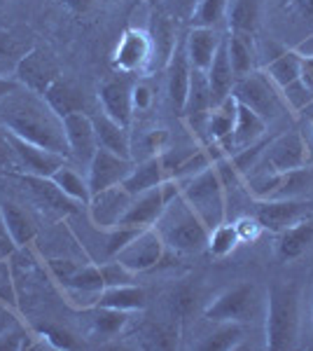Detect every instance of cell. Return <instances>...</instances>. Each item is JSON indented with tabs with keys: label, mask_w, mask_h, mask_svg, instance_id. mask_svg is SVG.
<instances>
[{
	"label": "cell",
	"mask_w": 313,
	"mask_h": 351,
	"mask_svg": "<svg viewBox=\"0 0 313 351\" xmlns=\"http://www.w3.org/2000/svg\"><path fill=\"white\" fill-rule=\"evenodd\" d=\"M33 47H36V40L24 28H0V75L14 80L21 59Z\"/></svg>",
	"instance_id": "obj_21"
},
{
	"label": "cell",
	"mask_w": 313,
	"mask_h": 351,
	"mask_svg": "<svg viewBox=\"0 0 313 351\" xmlns=\"http://www.w3.org/2000/svg\"><path fill=\"white\" fill-rule=\"evenodd\" d=\"M309 162V148L299 134L290 132L271 138L266 143L264 152L253 167V171H266V173H288L304 169ZM250 171V173H253Z\"/></svg>",
	"instance_id": "obj_6"
},
{
	"label": "cell",
	"mask_w": 313,
	"mask_h": 351,
	"mask_svg": "<svg viewBox=\"0 0 313 351\" xmlns=\"http://www.w3.org/2000/svg\"><path fill=\"white\" fill-rule=\"evenodd\" d=\"M264 132H266V120H264V117H260L258 112L250 110L248 106L238 104L234 132H231V136L220 145V148L225 150V155H234L236 150L258 143Z\"/></svg>",
	"instance_id": "obj_23"
},
{
	"label": "cell",
	"mask_w": 313,
	"mask_h": 351,
	"mask_svg": "<svg viewBox=\"0 0 313 351\" xmlns=\"http://www.w3.org/2000/svg\"><path fill=\"white\" fill-rule=\"evenodd\" d=\"M222 40H225V38L218 33V28L192 26L190 33H187V38H185L187 59H190L192 68L208 71V66L213 64V59H215V54H218Z\"/></svg>",
	"instance_id": "obj_24"
},
{
	"label": "cell",
	"mask_w": 313,
	"mask_h": 351,
	"mask_svg": "<svg viewBox=\"0 0 313 351\" xmlns=\"http://www.w3.org/2000/svg\"><path fill=\"white\" fill-rule=\"evenodd\" d=\"M59 75H61V71H59V64H56L54 54L36 45V47L21 59V64L14 73V80L24 89H28V92H36L42 96L49 89V84Z\"/></svg>",
	"instance_id": "obj_10"
},
{
	"label": "cell",
	"mask_w": 313,
	"mask_h": 351,
	"mask_svg": "<svg viewBox=\"0 0 313 351\" xmlns=\"http://www.w3.org/2000/svg\"><path fill=\"white\" fill-rule=\"evenodd\" d=\"M227 26L236 33H250L258 28L260 19V5L258 0H231L227 3Z\"/></svg>",
	"instance_id": "obj_36"
},
{
	"label": "cell",
	"mask_w": 313,
	"mask_h": 351,
	"mask_svg": "<svg viewBox=\"0 0 313 351\" xmlns=\"http://www.w3.org/2000/svg\"><path fill=\"white\" fill-rule=\"evenodd\" d=\"M38 337L42 339L45 344L54 347V349H71V347H75L73 337L68 335V332L56 330V328H45V330H40V332H38Z\"/></svg>",
	"instance_id": "obj_50"
},
{
	"label": "cell",
	"mask_w": 313,
	"mask_h": 351,
	"mask_svg": "<svg viewBox=\"0 0 313 351\" xmlns=\"http://www.w3.org/2000/svg\"><path fill=\"white\" fill-rule=\"evenodd\" d=\"M309 204L299 199H260L255 208V218L262 225V230H269L278 234L292 223L304 218Z\"/></svg>",
	"instance_id": "obj_18"
},
{
	"label": "cell",
	"mask_w": 313,
	"mask_h": 351,
	"mask_svg": "<svg viewBox=\"0 0 313 351\" xmlns=\"http://www.w3.org/2000/svg\"><path fill=\"white\" fill-rule=\"evenodd\" d=\"M150 43H152V61H150V71L152 68H166L171 54L175 49L178 36H175V16L168 10H159L155 8L150 12Z\"/></svg>",
	"instance_id": "obj_17"
},
{
	"label": "cell",
	"mask_w": 313,
	"mask_h": 351,
	"mask_svg": "<svg viewBox=\"0 0 313 351\" xmlns=\"http://www.w3.org/2000/svg\"><path fill=\"white\" fill-rule=\"evenodd\" d=\"M225 45L236 77H243L255 71V49L253 40H250V33L229 31V36L225 38Z\"/></svg>",
	"instance_id": "obj_32"
},
{
	"label": "cell",
	"mask_w": 313,
	"mask_h": 351,
	"mask_svg": "<svg viewBox=\"0 0 313 351\" xmlns=\"http://www.w3.org/2000/svg\"><path fill=\"white\" fill-rule=\"evenodd\" d=\"M292 3L304 16H313V0H292Z\"/></svg>",
	"instance_id": "obj_57"
},
{
	"label": "cell",
	"mask_w": 313,
	"mask_h": 351,
	"mask_svg": "<svg viewBox=\"0 0 313 351\" xmlns=\"http://www.w3.org/2000/svg\"><path fill=\"white\" fill-rule=\"evenodd\" d=\"M96 307H108V309H119V311H140L145 309V291L138 288L136 284H127V286H112V288H103L99 298V304Z\"/></svg>",
	"instance_id": "obj_31"
},
{
	"label": "cell",
	"mask_w": 313,
	"mask_h": 351,
	"mask_svg": "<svg viewBox=\"0 0 313 351\" xmlns=\"http://www.w3.org/2000/svg\"><path fill=\"white\" fill-rule=\"evenodd\" d=\"M258 288L246 281L215 295L203 309V316L215 324H248L258 314Z\"/></svg>",
	"instance_id": "obj_5"
},
{
	"label": "cell",
	"mask_w": 313,
	"mask_h": 351,
	"mask_svg": "<svg viewBox=\"0 0 313 351\" xmlns=\"http://www.w3.org/2000/svg\"><path fill=\"white\" fill-rule=\"evenodd\" d=\"M38 335L28 332L26 328H3L0 330V351H21V349H33L36 347Z\"/></svg>",
	"instance_id": "obj_42"
},
{
	"label": "cell",
	"mask_w": 313,
	"mask_h": 351,
	"mask_svg": "<svg viewBox=\"0 0 313 351\" xmlns=\"http://www.w3.org/2000/svg\"><path fill=\"white\" fill-rule=\"evenodd\" d=\"M64 132L68 141V150L71 157L82 164H89L94 157V152L99 150V141H96V129L92 117L84 110L71 112L64 117Z\"/></svg>",
	"instance_id": "obj_16"
},
{
	"label": "cell",
	"mask_w": 313,
	"mask_h": 351,
	"mask_svg": "<svg viewBox=\"0 0 313 351\" xmlns=\"http://www.w3.org/2000/svg\"><path fill=\"white\" fill-rule=\"evenodd\" d=\"M47 269H49V274L54 276L56 284L64 288L68 281H71V276L79 269V263H75V260H71V258H52V260H47Z\"/></svg>",
	"instance_id": "obj_46"
},
{
	"label": "cell",
	"mask_w": 313,
	"mask_h": 351,
	"mask_svg": "<svg viewBox=\"0 0 313 351\" xmlns=\"http://www.w3.org/2000/svg\"><path fill=\"white\" fill-rule=\"evenodd\" d=\"M94 129H96V141H99V148H105L115 155L129 157L134 160V145H131V134L127 127H122L112 117H108L103 110H99L92 117Z\"/></svg>",
	"instance_id": "obj_26"
},
{
	"label": "cell",
	"mask_w": 313,
	"mask_h": 351,
	"mask_svg": "<svg viewBox=\"0 0 313 351\" xmlns=\"http://www.w3.org/2000/svg\"><path fill=\"white\" fill-rule=\"evenodd\" d=\"M21 84L16 82V80H12V77H3L0 75V99H5V96H10L12 92H16Z\"/></svg>",
	"instance_id": "obj_55"
},
{
	"label": "cell",
	"mask_w": 313,
	"mask_h": 351,
	"mask_svg": "<svg viewBox=\"0 0 313 351\" xmlns=\"http://www.w3.org/2000/svg\"><path fill=\"white\" fill-rule=\"evenodd\" d=\"M101 269V276H103V286L105 288H112V286H127V284H134V271L124 267L119 260L110 258V263H103L99 265Z\"/></svg>",
	"instance_id": "obj_43"
},
{
	"label": "cell",
	"mask_w": 313,
	"mask_h": 351,
	"mask_svg": "<svg viewBox=\"0 0 313 351\" xmlns=\"http://www.w3.org/2000/svg\"><path fill=\"white\" fill-rule=\"evenodd\" d=\"M283 94H286V101L292 108L301 110L304 106H309L313 101V89L306 87L301 80H295L292 84H288V87H283Z\"/></svg>",
	"instance_id": "obj_47"
},
{
	"label": "cell",
	"mask_w": 313,
	"mask_h": 351,
	"mask_svg": "<svg viewBox=\"0 0 313 351\" xmlns=\"http://www.w3.org/2000/svg\"><path fill=\"white\" fill-rule=\"evenodd\" d=\"M42 96H45V101L49 104V108H52L56 115L61 117V120H64L66 115H71V112L84 110L82 89H79L73 80L64 77V75L56 77V80L49 84V89Z\"/></svg>",
	"instance_id": "obj_29"
},
{
	"label": "cell",
	"mask_w": 313,
	"mask_h": 351,
	"mask_svg": "<svg viewBox=\"0 0 313 351\" xmlns=\"http://www.w3.org/2000/svg\"><path fill=\"white\" fill-rule=\"evenodd\" d=\"M145 3H157V0H145Z\"/></svg>",
	"instance_id": "obj_59"
},
{
	"label": "cell",
	"mask_w": 313,
	"mask_h": 351,
	"mask_svg": "<svg viewBox=\"0 0 313 351\" xmlns=\"http://www.w3.org/2000/svg\"><path fill=\"white\" fill-rule=\"evenodd\" d=\"M295 52H297L299 56H313V36L304 45H301V47L295 49Z\"/></svg>",
	"instance_id": "obj_58"
},
{
	"label": "cell",
	"mask_w": 313,
	"mask_h": 351,
	"mask_svg": "<svg viewBox=\"0 0 313 351\" xmlns=\"http://www.w3.org/2000/svg\"><path fill=\"white\" fill-rule=\"evenodd\" d=\"M164 208H166V199H164V190L162 185L157 188L140 192V195L131 197V204L127 208V213L119 220V225H131V228H155L157 220L162 218Z\"/></svg>",
	"instance_id": "obj_20"
},
{
	"label": "cell",
	"mask_w": 313,
	"mask_h": 351,
	"mask_svg": "<svg viewBox=\"0 0 313 351\" xmlns=\"http://www.w3.org/2000/svg\"><path fill=\"white\" fill-rule=\"evenodd\" d=\"M0 122L19 138L71 157L64 120L49 108L45 96L19 87L16 92L0 99Z\"/></svg>",
	"instance_id": "obj_1"
},
{
	"label": "cell",
	"mask_w": 313,
	"mask_h": 351,
	"mask_svg": "<svg viewBox=\"0 0 313 351\" xmlns=\"http://www.w3.org/2000/svg\"><path fill=\"white\" fill-rule=\"evenodd\" d=\"M299 71H301V56L290 49V52H281L278 56H271L269 64H266V77L274 82V87L283 89L288 84H292L295 80H299Z\"/></svg>",
	"instance_id": "obj_34"
},
{
	"label": "cell",
	"mask_w": 313,
	"mask_h": 351,
	"mask_svg": "<svg viewBox=\"0 0 313 351\" xmlns=\"http://www.w3.org/2000/svg\"><path fill=\"white\" fill-rule=\"evenodd\" d=\"M138 344L143 349H175L178 347V328L166 324H150L138 332Z\"/></svg>",
	"instance_id": "obj_38"
},
{
	"label": "cell",
	"mask_w": 313,
	"mask_h": 351,
	"mask_svg": "<svg viewBox=\"0 0 313 351\" xmlns=\"http://www.w3.org/2000/svg\"><path fill=\"white\" fill-rule=\"evenodd\" d=\"M131 204V195L122 185H115V188H108L103 192H96L89 199L87 208H89V218L99 230H112L115 225H119V220L127 213Z\"/></svg>",
	"instance_id": "obj_15"
},
{
	"label": "cell",
	"mask_w": 313,
	"mask_h": 351,
	"mask_svg": "<svg viewBox=\"0 0 313 351\" xmlns=\"http://www.w3.org/2000/svg\"><path fill=\"white\" fill-rule=\"evenodd\" d=\"M299 286L295 281H274L264 300V347L288 351L299 339Z\"/></svg>",
	"instance_id": "obj_2"
},
{
	"label": "cell",
	"mask_w": 313,
	"mask_h": 351,
	"mask_svg": "<svg viewBox=\"0 0 313 351\" xmlns=\"http://www.w3.org/2000/svg\"><path fill=\"white\" fill-rule=\"evenodd\" d=\"M236 110L238 101L234 96H227L222 104L213 106L206 115H203V132H206V143H218L222 145L234 132L236 124Z\"/></svg>",
	"instance_id": "obj_28"
},
{
	"label": "cell",
	"mask_w": 313,
	"mask_h": 351,
	"mask_svg": "<svg viewBox=\"0 0 313 351\" xmlns=\"http://www.w3.org/2000/svg\"><path fill=\"white\" fill-rule=\"evenodd\" d=\"M164 256H166V243H164L159 230L145 228L117 253L115 260H119V263L134 271V274H143V271L159 267Z\"/></svg>",
	"instance_id": "obj_7"
},
{
	"label": "cell",
	"mask_w": 313,
	"mask_h": 351,
	"mask_svg": "<svg viewBox=\"0 0 313 351\" xmlns=\"http://www.w3.org/2000/svg\"><path fill=\"white\" fill-rule=\"evenodd\" d=\"M299 80L304 82L309 89H313V56H301V71H299Z\"/></svg>",
	"instance_id": "obj_54"
},
{
	"label": "cell",
	"mask_w": 313,
	"mask_h": 351,
	"mask_svg": "<svg viewBox=\"0 0 313 351\" xmlns=\"http://www.w3.org/2000/svg\"><path fill=\"white\" fill-rule=\"evenodd\" d=\"M213 108V99H210V87H208V77L206 71H199V68H192V80H190V89H187V101L180 117H199L206 115V112Z\"/></svg>",
	"instance_id": "obj_33"
},
{
	"label": "cell",
	"mask_w": 313,
	"mask_h": 351,
	"mask_svg": "<svg viewBox=\"0 0 313 351\" xmlns=\"http://www.w3.org/2000/svg\"><path fill=\"white\" fill-rule=\"evenodd\" d=\"M313 243V218H301L276 234V258L281 263H292Z\"/></svg>",
	"instance_id": "obj_25"
},
{
	"label": "cell",
	"mask_w": 313,
	"mask_h": 351,
	"mask_svg": "<svg viewBox=\"0 0 313 351\" xmlns=\"http://www.w3.org/2000/svg\"><path fill=\"white\" fill-rule=\"evenodd\" d=\"M134 164L136 162L129 160V157H122L105 148H99L94 152L92 162L87 164V183H89L92 195L103 192L108 188H115V185H122V180L129 176Z\"/></svg>",
	"instance_id": "obj_11"
},
{
	"label": "cell",
	"mask_w": 313,
	"mask_h": 351,
	"mask_svg": "<svg viewBox=\"0 0 313 351\" xmlns=\"http://www.w3.org/2000/svg\"><path fill=\"white\" fill-rule=\"evenodd\" d=\"M138 232L140 228H131V225H115L112 230H108V246H105L108 258H115Z\"/></svg>",
	"instance_id": "obj_44"
},
{
	"label": "cell",
	"mask_w": 313,
	"mask_h": 351,
	"mask_svg": "<svg viewBox=\"0 0 313 351\" xmlns=\"http://www.w3.org/2000/svg\"><path fill=\"white\" fill-rule=\"evenodd\" d=\"M192 80V64L187 59V49H185V38H178L175 49L171 54L168 64H166V89H168V99L171 106L178 115H183L185 101H187V89H190Z\"/></svg>",
	"instance_id": "obj_19"
},
{
	"label": "cell",
	"mask_w": 313,
	"mask_h": 351,
	"mask_svg": "<svg viewBox=\"0 0 313 351\" xmlns=\"http://www.w3.org/2000/svg\"><path fill=\"white\" fill-rule=\"evenodd\" d=\"M152 61V43L147 28L131 26L119 38L115 54H112V68L124 75L134 73H147Z\"/></svg>",
	"instance_id": "obj_8"
},
{
	"label": "cell",
	"mask_w": 313,
	"mask_h": 351,
	"mask_svg": "<svg viewBox=\"0 0 313 351\" xmlns=\"http://www.w3.org/2000/svg\"><path fill=\"white\" fill-rule=\"evenodd\" d=\"M311 127H313V117H311Z\"/></svg>",
	"instance_id": "obj_60"
},
{
	"label": "cell",
	"mask_w": 313,
	"mask_h": 351,
	"mask_svg": "<svg viewBox=\"0 0 313 351\" xmlns=\"http://www.w3.org/2000/svg\"><path fill=\"white\" fill-rule=\"evenodd\" d=\"M243 339V324H220L215 332L203 339L199 344V349L203 351H231L241 344Z\"/></svg>",
	"instance_id": "obj_39"
},
{
	"label": "cell",
	"mask_w": 313,
	"mask_h": 351,
	"mask_svg": "<svg viewBox=\"0 0 313 351\" xmlns=\"http://www.w3.org/2000/svg\"><path fill=\"white\" fill-rule=\"evenodd\" d=\"M208 77V87H210V99H213V106L222 104L227 96H231V89H234L236 75H234V68H231L229 54H227V45L222 40L218 54H215L213 64L208 66L206 71Z\"/></svg>",
	"instance_id": "obj_30"
},
{
	"label": "cell",
	"mask_w": 313,
	"mask_h": 351,
	"mask_svg": "<svg viewBox=\"0 0 313 351\" xmlns=\"http://www.w3.org/2000/svg\"><path fill=\"white\" fill-rule=\"evenodd\" d=\"M16 251H19V246L14 243L12 234H10L3 223V216H0V258H10V256H14Z\"/></svg>",
	"instance_id": "obj_53"
},
{
	"label": "cell",
	"mask_w": 313,
	"mask_h": 351,
	"mask_svg": "<svg viewBox=\"0 0 313 351\" xmlns=\"http://www.w3.org/2000/svg\"><path fill=\"white\" fill-rule=\"evenodd\" d=\"M10 138H12L16 162H19V171L16 173L49 178V176H52L59 167H64L68 160L66 155H59V152H52V150L42 148V145H36V143H31V141L19 138V136H14L12 132H10Z\"/></svg>",
	"instance_id": "obj_14"
},
{
	"label": "cell",
	"mask_w": 313,
	"mask_h": 351,
	"mask_svg": "<svg viewBox=\"0 0 313 351\" xmlns=\"http://www.w3.org/2000/svg\"><path fill=\"white\" fill-rule=\"evenodd\" d=\"M14 176L21 185H24L26 192H31V199L36 202V206L45 208L47 213H54V216H71V213H77L82 204L73 202L71 197H66L64 192L54 185L52 178H42V176H28V173H8Z\"/></svg>",
	"instance_id": "obj_13"
},
{
	"label": "cell",
	"mask_w": 313,
	"mask_h": 351,
	"mask_svg": "<svg viewBox=\"0 0 313 351\" xmlns=\"http://www.w3.org/2000/svg\"><path fill=\"white\" fill-rule=\"evenodd\" d=\"M0 171H8V173L19 171V162H16L12 138H10V132L3 122H0Z\"/></svg>",
	"instance_id": "obj_45"
},
{
	"label": "cell",
	"mask_w": 313,
	"mask_h": 351,
	"mask_svg": "<svg viewBox=\"0 0 313 351\" xmlns=\"http://www.w3.org/2000/svg\"><path fill=\"white\" fill-rule=\"evenodd\" d=\"M166 178H168V173H166V167H164L162 155H150V157H145L143 162L134 164L129 176L122 180V188L127 190L131 197H136V195H140V192H147V190L157 188V185H162Z\"/></svg>",
	"instance_id": "obj_27"
},
{
	"label": "cell",
	"mask_w": 313,
	"mask_h": 351,
	"mask_svg": "<svg viewBox=\"0 0 313 351\" xmlns=\"http://www.w3.org/2000/svg\"><path fill=\"white\" fill-rule=\"evenodd\" d=\"M180 197L208 230L218 228L220 223L227 220V190L215 167H208L206 171L183 180Z\"/></svg>",
	"instance_id": "obj_4"
},
{
	"label": "cell",
	"mask_w": 313,
	"mask_h": 351,
	"mask_svg": "<svg viewBox=\"0 0 313 351\" xmlns=\"http://www.w3.org/2000/svg\"><path fill=\"white\" fill-rule=\"evenodd\" d=\"M94 319H92V332L101 339H110L119 335L127 328L131 314L119 309H108V307H94Z\"/></svg>",
	"instance_id": "obj_37"
},
{
	"label": "cell",
	"mask_w": 313,
	"mask_h": 351,
	"mask_svg": "<svg viewBox=\"0 0 313 351\" xmlns=\"http://www.w3.org/2000/svg\"><path fill=\"white\" fill-rule=\"evenodd\" d=\"M0 216H3L5 228H8L19 248H26L38 237V223L33 213L24 208V204L0 195Z\"/></svg>",
	"instance_id": "obj_22"
},
{
	"label": "cell",
	"mask_w": 313,
	"mask_h": 351,
	"mask_svg": "<svg viewBox=\"0 0 313 351\" xmlns=\"http://www.w3.org/2000/svg\"><path fill=\"white\" fill-rule=\"evenodd\" d=\"M166 3H168V12L175 19H190L199 0H166Z\"/></svg>",
	"instance_id": "obj_52"
},
{
	"label": "cell",
	"mask_w": 313,
	"mask_h": 351,
	"mask_svg": "<svg viewBox=\"0 0 313 351\" xmlns=\"http://www.w3.org/2000/svg\"><path fill=\"white\" fill-rule=\"evenodd\" d=\"M66 3H68V8H71L73 12L84 14V12H89V10L94 8L96 0H66Z\"/></svg>",
	"instance_id": "obj_56"
},
{
	"label": "cell",
	"mask_w": 313,
	"mask_h": 351,
	"mask_svg": "<svg viewBox=\"0 0 313 351\" xmlns=\"http://www.w3.org/2000/svg\"><path fill=\"white\" fill-rule=\"evenodd\" d=\"M231 96L238 104L248 106L250 110H255L260 117H264L266 122L278 112V99L274 94V82L266 77V73H248L243 77H236Z\"/></svg>",
	"instance_id": "obj_9"
},
{
	"label": "cell",
	"mask_w": 313,
	"mask_h": 351,
	"mask_svg": "<svg viewBox=\"0 0 313 351\" xmlns=\"http://www.w3.org/2000/svg\"><path fill=\"white\" fill-rule=\"evenodd\" d=\"M195 307V293H192L190 286H180L178 291L173 293V311L178 316H187Z\"/></svg>",
	"instance_id": "obj_51"
},
{
	"label": "cell",
	"mask_w": 313,
	"mask_h": 351,
	"mask_svg": "<svg viewBox=\"0 0 313 351\" xmlns=\"http://www.w3.org/2000/svg\"><path fill=\"white\" fill-rule=\"evenodd\" d=\"M241 243V239H238V234H236V228H234V223H220L218 228H213L210 230V234H208V251H210V256L213 258H227L231 251Z\"/></svg>",
	"instance_id": "obj_40"
},
{
	"label": "cell",
	"mask_w": 313,
	"mask_h": 351,
	"mask_svg": "<svg viewBox=\"0 0 313 351\" xmlns=\"http://www.w3.org/2000/svg\"><path fill=\"white\" fill-rule=\"evenodd\" d=\"M227 14V0H199L195 12L190 16L192 26L215 28Z\"/></svg>",
	"instance_id": "obj_41"
},
{
	"label": "cell",
	"mask_w": 313,
	"mask_h": 351,
	"mask_svg": "<svg viewBox=\"0 0 313 351\" xmlns=\"http://www.w3.org/2000/svg\"><path fill=\"white\" fill-rule=\"evenodd\" d=\"M49 178H52L56 188L64 192L66 197H71L73 202L87 206L89 199H92V190H89L87 178H82V176H79L73 167H68V164H64V167L56 169V171L49 176Z\"/></svg>",
	"instance_id": "obj_35"
},
{
	"label": "cell",
	"mask_w": 313,
	"mask_h": 351,
	"mask_svg": "<svg viewBox=\"0 0 313 351\" xmlns=\"http://www.w3.org/2000/svg\"><path fill=\"white\" fill-rule=\"evenodd\" d=\"M131 89H134V80L129 75H124V73H117V75L108 77V80L99 84L101 110L127 129H131V120H134Z\"/></svg>",
	"instance_id": "obj_12"
},
{
	"label": "cell",
	"mask_w": 313,
	"mask_h": 351,
	"mask_svg": "<svg viewBox=\"0 0 313 351\" xmlns=\"http://www.w3.org/2000/svg\"><path fill=\"white\" fill-rule=\"evenodd\" d=\"M234 228H236V234H238V239H241V243L255 241L262 234V225L258 223L255 216H241L238 220H234Z\"/></svg>",
	"instance_id": "obj_48"
},
{
	"label": "cell",
	"mask_w": 313,
	"mask_h": 351,
	"mask_svg": "<svg viewBox=\"0 0 313 351\" xmlns=\"http://www.w3.org/2000/svg\"><path fill=\"white\" fill-rule=\"evenodd\" d=\"M131 101H134V112H143L152 106L155 101V92L147 82H134V89H131Z\"/></svg>",
	"instance_id": "obj_49"
},
{
	"label": "cell",
	"mask_w": 313,
	"mask_h": 351,
	"mask_svg": "<svg viewBox=\"0 0 313 351\" xmlns=\"http://www.w3.org/2000/svg\"><path fill=\"white\" fill-rule=\"evenodd\" d=\"M155 228L162 234L166 248L175 253H199L208 246L210 230L199 220V216L187 206L180 195L166 204Z\"/></svg>",
	"instance_id": "obj_3"
}]
</instances>
